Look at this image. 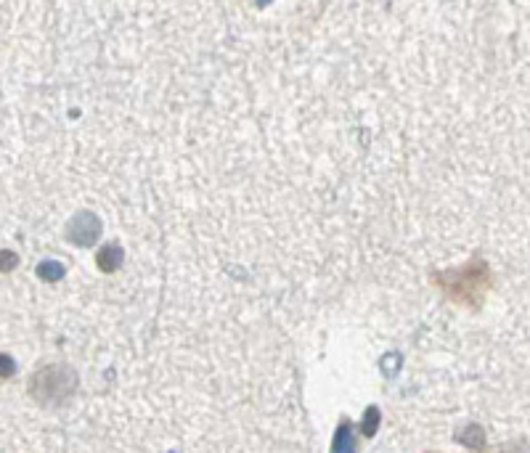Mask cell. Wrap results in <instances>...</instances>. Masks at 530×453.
<instances>
[{"instance_id": "obj_2", "label": "cell", "mask_w": 530, "mask_h": 453, "mask_svg": "<svg viewBox=\"0 0 530 453\" xmlns=\"http://www.w3.org/2000/svg\"><path fill=\"white\" fill-rule=\"evenodd\" d=\"M8 374H14V363H11V358L0 355V376H8Z\"/></svg>"}, {"instance_id": "obj_1", "label": "cell", "mask_w": 530, "mask_h": 453, "mask_svg": "<svg viewBox=\"0 0 530 453\" xmlns=\"http://www.w3.org/2000/svg\"><path fill=\"white\" fill-rule=\"evenodd\" d=\"M14 265H16L14 252H0V271H8V268H14Z\"/></svg>"}]
</instances>
